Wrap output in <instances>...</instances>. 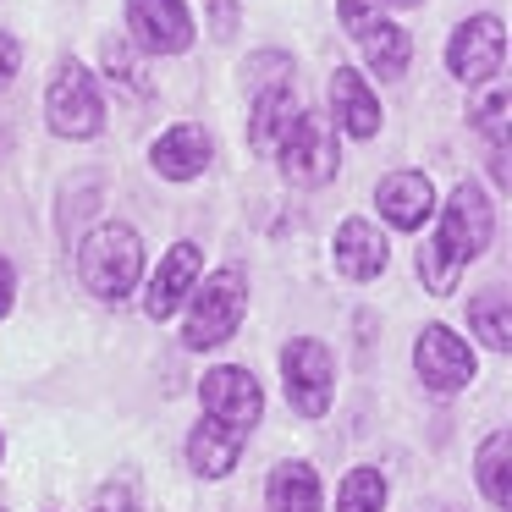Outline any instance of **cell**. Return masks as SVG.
I'll list each match as a JSON object with an SVG mask.
<instances>
[{"instance_id":"1","label":"cell","mask_w":512,"mask_h":512,"mask_svg":"<svg viewBox=\"0 0 512 512\" xmlns=\"http://www.w3.org/2000/svg\"><path fill=\"white\" fill-rule=\"evenodd\" d=\"M490 232H496V210H490L485 188H474V182H457L452 199L441 204V226H435V237L419 248V276H424V287H430L435 298L457 292V276H463V270L490 248Z\"/></svg>"},{"instance_id":"2","label":"cell","mask_w":512,"mask_h":512,"mask_svg":"<svg viewBox=\"0 0 512 512\" xmlns=\"http://www.w3.org/2000/svg\"><path fill=\"white\" fill-rule=\"evenodd\" d=\"M78 276L94 298L122 303L127 292L144 281V243L127 221H105L78 243Z\"/></svg>"},{"instance_id":"3","label":"cell","mask_w":512,"mask_h":512,"mask_svg":"<svg viewBox=\"0 0 512 512\" xmlns=\"http://www.w3.org/2000/svg\"><path fill=\"white\" fill-rule=\"evenodd\" d=\"M248 314V276L243 270H210L199 276V287L188 292V320H182V342L193 353H210V347L232 342L237 325Z\"/></svg>"},{"instance_id":"4","label":"cell","mask_w":512,"mask_h":512,"mask_svg":"<svg viewBox=\"0 0 512 512\" xmlns=\"http://www.w3.org/2000/svg\"><path fill=\"white\" fill-rule=\"evenodd\" d=\"M276 160H281V177L298 182V188H320V182H331L336 166H342L331 116L298 111V116H292V127L281 133V144H276Z\"/></svg>"},{"instance_id":"5","label":"cell","mask_w":512,"mask_h":512,"mask_svg":"<svg viewBox=\"0 0 512 512\" xmlns=\"http://www.w3.org/2000/svg\"><path fill=\"white\" fill-rule=\"evenodd\" d=\"M45 116H50V133L61 138H94L105 127V100H100V83L83 61H61L56 78H50L45 94Z\"/></svg>"},{"instance_id":"6","label":"cell","mask_w":512,"mask_h":512,"mask_svg":"<svg viewBox=\"0 0 512 512\" xmlns=\"http://www.w3.org/2000/svg\"><path fill=\"white\" fill-rule=\"evenodd\" d=\"M281 380H287L292 413L320 419V413L331 408V391H336V358H331V347L314 342V336H292V342L281 347Z\"/></svg>"},{"instance_id":"7","label":"cell","mask_w":512,"mask_h":512,"mask_svg":"<svg viewBox=\"0 0 512 512\" xmlns=\"http://www.w3.org/2000/svg\"><path fill=\"white\" fill-rule=\"evenodd\" d=\"M413 369H419V380L430 391L452 397V391H463L468 380L479 375V358H474V347H468L452 325H424L419 342H413Z\"/></svg>"},{"instance_id":"8","label":"cell","mask_w":512,"mask_h":512,"mask_svg":"<svg viewBox=\"0 0 512 512\" xmlns=\"http://www.w3.org/2000/svg\"><path fill=\"white\" fill-rule=\"evenodd\" d=\"M501 56H507V28L490 12L457 23V34L446 39V67L457 83H490L501 72Z\"/></svg>"},{"instance_id":"9","label":"cell","mask_w":512,"mask_h":512,"mask_svg":"<svg viewBox=\"0 0 512 512\" xmlns=\"http://www.w3.org/2000/svg\"><path fill=\"white\" fill-rule=\"evenodd\" d=\"M199 402H204V419L226 424V430H243V435L254 430L259 413H265V391H259V380L248 375V369H237V364L210 369L204 386H199Z\"/></svg>"},{"instance_id":"10","label":"cell","mask_w":512,"mask_h":512,"mask_svg":"<svg viewBox=\"0 0 512 512\" xmlns=\"http://www.w3.org/2000/svg\"><path fill=\"white\" fill-rule=\"evenodd\" d=\"M127 28L149 56H182L193 45V17L182 0H127Z\"/></svg>"},{"instance_id":"11","label":"cell","mask_w":512,"mask_h":512,"mask_svg":"<svg viewBox=\"0 0 512 512\" xmlns=\"http://www.w3.org/2000/svg\"><path fill=\"white\" fill-rule=\"evenodd\" d=\"M204 276V254L199 243H177L166 259H160V270L149 276V292H144V314L149 320H171V314L188 303V292L199 287Z\"/></svg>"},{"instance_id":"12","label":"cell","mask_w":512,"mask_h":512,"mask_svg":"<svg viewBox=\"0 0 512 512\" xmlns=\"http://www.w3.org/2000/svg\"><path fill=\"white\" fill-rule=\"evenodd\" d=\"M210 160H215V144H210V133H204V127H193V122L171 127V133H160L155 144H149V166H155L166 182L204 177V171H210Z\"/></svg>"},{"instance_id":"13","label":"cell","mask_w":512,"mask_h":512,"mask_svg":"<svg viewBox=\"0 0 512 512\" xmlns=\"http://www.w3.org/2000/svg\"><path fill=\"white\" fill-rule=\"evenodd\" d=\"M375 204L397 232H419V226L435 215V188H430L424 171H391V177H380Z\"/></svg>"},{"instance_id":"14","label":"cell","mask_w":512,"mask_h":512,"mask_svg":"<svg viewBox=\"0 0 512 512\" xmlns=\"http://www.w3.org/2000/svg\"><path fill=\"white\" fill-rule=\"evenodd\" d=\"M331 116H336L331 127H342V133H353V138H375L380 133V100H375V89L364 83V72L336 67V78H331Z\"/></svg>"},{"instance_id":"15","label":"cell","mask_w":512,"mask_h":512,"mask_svg":"<svg viewBox=\"0 0 512 512\" xmlns=\"http://www.w3.org/2000/svg\"><path fill=\"white\" fill-rule=\"evenodd\" d=\"M386 259H391V248L375 226L342 221V232H336V270H342L347 281H375L380 270H386Z\"/></svg>"},{"instance_id":"16","label":"cell","mask_w":512,"mask_h":512,"mask_svg":"<svg viewBox=\"0 0 512 512\" xmlns=\"http://www.w3.org/2000/svg\"><path fill=\"white\" fill-rule=\"evenodd\" d=\"M243 441H248L243 430H226V424L204 419L199 430L188 435V463H193V474L226 479V474L237 468V457H243Z\"/></svg>"},{"instance_id":"17","label":"cell","mask_w":512,"mask_h":512,"mask_svg":"<svg viewBox=\"0 0 512 512\" xmlns=\"http://www.w3.org/2000/svg\"><path fill=\"white\" fill-rule=\"evenodd\" d=\"M353 39H358V50H364L369 72H380V78H402V72H408L413 39H408V28H397L391 17H375V23L358 28Z\"/></svg>"},{"instance_id":"18","label":"cell","mask_w":512,"mask_h":512,"mask_svg":"<svg viewBox=\"0 0 512 512\" xmlns=\"http://www.w3.org/2000/svg\"><path fill=\"white\" fill-rule=\"evenodd\" d=\"M265 501H270V512H325L320 479H314L309 463H281V468H270Z\"/></svg>"},{"instance_id":"19","label":"cell","mask_w":512,"mask_h":512,"mask_svg":"<svg viewBox=\"0 0 512 512\" xmlns=\"http://www.w3.org/2000/svg\"><path fill=\"white\" fill-rule=\"evenodd\" d=\"M292 116H298L292 83H287V89H265V94H254V122H248V144H254L259 155H276L281 133L292 127Z\"/></svg>"},{"instance_id":"20","label":"cell","mask_w":512,"mask_h":512,"mask_svg":"<svg viewBox=\"0 0 512 512\" xmlns=\"http://www.w3.org/2000/svg\"><path fill=\"white\" fill-rule=\"evenodd\" d=\"M474 474H479V490H485L490 507L507 512V507H512V435H507V430H496L485 446H479Z\"/></svg>"},{"instance_id":"21","label":"cell","mask_w":512,"mask_h":512,"mask_svg":"<svg viewBox=\"0 0 512 512\" xmlns=\"http://www.w3.org/2000/svg\"><path fill=\"white\" fill-rule=\"evenodd\" d=\"M468 325H474V336H479L485 347L507 353V347H512V292L485 287L474 303H468Z\"/></svg>"},{"instance_id":"22","label":"cell","mask_w":512,"mask_h":512,"mask_svg":"<svg viewBox=\"0 0 512 512\" xmlns=\"http://www.w3.org/2000/svg\"><path fill=\"white\" fill-rule=\"evenodd\" d=\"M336 512H386V474L380 468H353L336 490Z\"/></svg>"},{"instance_id":"23","label":"cell","mask_w":512,"mask_h":512,"mask_svg":"<svg viewBox=\"0 0 512 512\" xmlns=\"http://www.w3.org/2000/svg\"><path fill=\"white\" fill-rule=\"evenodd\" d=\"M243 72H248V89H254V94L287 89V83H292V56H281V50H259Z\"/></svg>"},{"instance_id":"24","label":"cell","mask_w":512,"mask_h":512,"mask_svg":"<svg viewBox=\"0 0 512 512\" xmlns=\"http://www.w3.org/2000/svg\"><path fill=\"white\" fill-rule=\"evenodd\" d=\"M105 72H111V83H122V89L149 94V78L138 72V56H133L127 39H105Z\"/></svg>"},{"instance_id":"25","label":"cell","mask_w":512,"mask_h":512,"mask_svg":"<svg viewBox=\"0 0 512 512\" xmlns=\"http://www.w3.org/2000/svg\"><path fill=\"white\" fill-rule=\"evenodd\" d=\"M507 111H512L507 89H490L485 100L474 105V127H479L485 138H507Z\"/></svg>"},{"instance_id":"26","label":"cell","mask_w":512,"mask_h":512,"mask_svg":"<svg viewBox=\"0 0 512 512\" xmlns=\"http://www.w3.org/2000/svg\"><path fill=\"white\" fill-rule=\"evenodd\" d=\"M380 6H386V0H342L336 12H342L347 34H358V28H369V23H375V17H380Z\"/></svg>"},{"instance_id":"27","label":"cell","mask_w":512,"mask_h":512,"mask_svg":"<svg viewBox=\"0 0 512 512\" xmlns=\"http://www.w3.org/2000/svg\"><path fill=\"white\" fill-rule=\"evenodd\" d=\"M17 72H23V45L12 34H0V89H12Z\"/></svg>"},{"instance_id":"28","label":"cell","mask_w":512,"mask_h":512,"mask_svg":"<svg viewBox=\"0 0 512 512\" xmlns=\"http://www.w3.org/2000/svg\"><path fill=\"white\" fill-rule=\"evenodd\" d=\"M210 12H215V39H232V23H237L232 0H210Z\"/></svg>"},{"instance_id":"29","label":"cell","mask_w":512,"mask_h":512,"mask_svg":"<svg viewBox=\"0 0 512 512\" xmlns=\"http://www.w3.org/2000/svg\"><path fill=\"white\" fill-rule=\"evenodd\" d=\"M12 292H17V276H12V265L0 259V320L12 314Z\"/></svg>"},{"instance_id":"30","label":"cell","mask_w":512,"mask_h":512,"mask_svg":"<svg viewBox=\"0 0 512 512\" xmlns=\"http://www.w3.org/2000/svg\"><path fill=\"white\" fill-rule=\"evenodd\" d=\"M0 452H6V441H0Z\"/></svg>"},{"instance_id":"31","label":"cell","mask_w":512,"mask_h":512,"mask_svg":"<svg viewBox=\"0 0 512 512\" xmlns=\"http://www.w3.org/2000/svg\"><path fill=\"white\" fill-rule=\"evenodd\" d=\"M0 512H6V507H0Z\"/></svg>"}]
</instances>
